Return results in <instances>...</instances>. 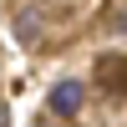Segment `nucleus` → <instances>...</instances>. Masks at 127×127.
I'll use <instances>...</instances> for the list:
<instances>
[{
	"label": "nucleus",
	"mask_w": 127,
	"mask_h": 127,
	"mask_svg": "<svg viewBox=\"0 0 127 127\" xmlns=\"http://www.w3.org/2000/svg\"><path fill=\"white\" fill-rule=\"evenodd\" d=\"M0 122H10V112H5V107H0Z\"/></svg>",
	"instance_id": "nucleus-3"
},
{
	"label": "nucleus",
	"mask_w": 127,
	"mask_h": 127,
	"mask_svg": "<svg viewBox=\"0 0 127 127\" xmlns=\"http://www.w3.org/2000/svg\"><path fill=\"white\" fill-rule=\"evenodd\" d=\"M97 81H102V87H112V92H117V87H122V66H117V61H102Z\"/></svg>",
	"instance_id": "nucleus-2"
},
{
	"label": "nucleus",
	"mask_w": 127,
	"mask_h": 127,
	"mask_svg": "<svg viewBox=\"0 0 127 127\" xmlns=\"http://www.w3.org/2000/svg\"><path fill=\"white\" fill-rule=\"evenodd\" d=\"M81 102H87V87H81V81H56V87H51V107H56L61 117H76Z\"/></svg>",
	"instance_id": "nucleus-1"
}]
</instances>
